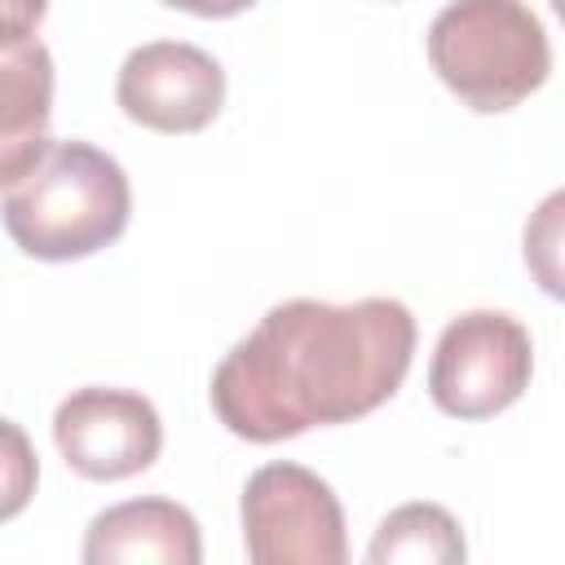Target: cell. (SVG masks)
Returning <instances> with one entry per match:
<instances>
[{
  "instance_id": "cell-11",
  "label": "cell",
  "mask_w": 565,
  "mask_h": 565,
  "mask_svg": "<svg viewBox=\"0 0 565 565\" xmlns=\"http://www.w3.org/2000/svg\"><path fill=\"white\" fill-rule=\"evenodd\" d=\"M521 256L539 291L552 300H565V185L552 190L525 221L521 234Z\"/></svg>"
},
{
  "instance_id": "cell-4",
  "label": "cell",
  "mask_w": 565,
  "mask_h": 565,
  "mask_svg": "<svg viewBox=\"0 0 565 565\" xmlns=\"http://www.w3.org/2000/svg\"><path fill=\"white\" fill-rule=\"evenodd\" d=\"M534 375V344L521 318L472 309L446 322L428 362V393L455 419H490L508 411Z\"/></svg>"
},
{
  "instance_id": "cell-2",
  "label": "cell",
  "mask_w": 565,
  "mask_h": 565,
  "mask_svg": "<svg viewBox=\"0 0 565 565\" xmlns=\"http://www.w3.org/2000/svg\"><path fill=\"white\" fill-rule=\"evenodd\" d=\"M132 190L106 150L49 141L26 177L4 185V230L35 260H84L128 230Z\"/></svg>"
},
{
  "instance_id": "cell-15",
  "label": "cell",
  "mask_w": 565,
  "mask_h": 565,
  "mask_svg": "<svg viewBox=\"0 0 565 565\" xmlns=\"http://www.w3.org/2000/svg\"><path fill=\"white\" fill-rule=\"evenodd\" d=\"M552 9H556V18L565 22V0H552Z\"/></svg>"
},
{
  "instance_id": "cell-10",
  "label": "cell",
  "mask_w": 565,
  "mask_h": 565,
  "mask_svg": "<svg viewBox=\"0 0 565 565\" xmlns=\"http://www.w3.org/2000/svg\"><path fill=\"white\" fill-rule=\"evenodd\" d=\"M463 556H468V547H463L459 521L437 503H402V508H393L380 521V530H375V539L366 547L371 565H393V561L455 565Z\"/></svg>"
},
{
  "instance_id": "cell-7",
  "label": "cell",
  "mask_w": 565,
  "mask_h": 565,
  "mask_svg": "<svg viewBox=\"0 0 565 565\" xmlns=\"http://www.w3.org/2000/svg\"><path fill=\"white\" fill-rule=\"evenodd\" d=\"M124 115L154 132H199L221 115L225 71L212 53L185 40H150L132 49L115 79Z\"/></svg>"
},
{
  "instance_id": "cell-8",
  "label": "cell",
  "mask_w": 565,
  "mask_h": 565,
  "mask_svg": "<svg viewBox=\"0 0 565 565\" xmlns=\"http://www.w3.org/2000/svg\"><path fill=\"white\" fill-rule=\"evenodd\" d=\"M79 556L88 565H199V521L172 499H128L97 512L84 530Z\"/></svg>"
},
{
  "instance_id": "cell-9",
  "label": "cell",
  "mask_w": 565,
  "mask_h": 565,
  "mask_svg": "<svg viewBox=\"0 0 565 565\" xmlns=\"http://www.w3.org/2000/svg\"><path fill=\"white\" fill-rule=\"evenodd\" d=\"M53 57L40 40L0 44V181L13 185L49 150Z\"/></svg>"
},
{
  "instance_id": "cell-12",
  "label": "cell",
  "mask_w": 565,
  "mask_h": 565,
  "mask_svg": "<svg viewBox=\"0 0 565 565\" xmlns=\"http://www.w3.org/2000/svg\"><path fill=\"white\" fill-rule=\"evenodd\" d=\"M49 0H4V40L0 44H18V40H31L40 18H44Z\"/></svg>"
},
{
  "instance_id": "cell-1",
  "label": "cell",
  "mask_w": 565,
  "mask_h": 565,
  "mask_svg": "<svg viewBox=\"0 0 565 565\" xmlns=\"http://www.w3.org/2000/svg\"><path fill=\"white\" fill-rule=\"evenodd\" d=\"M415 358V318L393 296L282 300L212 371L216 419L256 446L384 406Z\"/></svg>"
},
{
  "instance_id": "cell-13",
  "label": "cell",
  "mask_w": 565,
  "mask_h": 565,
  "mask_svg": "<svg viewBox=\"0 0 565 565\" xmlns=\"http://www.w3.org/2000/svg\"><path fill=\"white\" fill-rule=\"evenodd\" d=\"M4 437H9V446H13V477H9V503H4V516H13V512L22 508V499H26V481H18V468L26 463V441H22V433H18L13 424H4Z\"/></svg>"
},
{
  "instance_id": "cell-3",
  "label": "cell",
  "mask_w": 565,
  "mask_h": 565,
  "mask_svg": "<svg viewBox=\"0 0 565 565\" xmlns=\"http://www.w3.org/2000/svg\"><path fill=\"white\" fill-rule=\"evenodd\" d=\"M428 62L468 110L494 115L543 88L552 44L525 0H450L428 26Z\"/></svg>"
},
{
  "instance_id": "cell-5",
  "label": "cell",
  "mask_w": 565,
  "mask_h": 565,
  "mask_svg": "<svg viewBox=\"0 0 565 565\" xmlns=\"http://www.w3.org/2000/svg\"><path fill=\"white\" fill-rule=\"evenodd\" d=\"M243 547L256 565H344V512L335 490L300 463H265L243 486Z\"/></svg>"
},
{
  "instance_id": "cell-6",
  "label": "cell",
  "mask_w": 565,
  "mask_h": 565,
  "mask_svg": "<svg viewBox=\"0 0 565 565\" xmlns=\"http://www.w3.org/2000/svg\"><path fill=\"white\" fill-rule=\"evenodd\" d=\"M53 441L71 472L124 481L146 472L163 450V424L150 397L132 388H75L53 411Z\"/></svg>"
},
{
  "instance_id": "cell-14",
  "label": "cell",
  "mask_w": 565,
  "mask_h": 565,
  "mask_svg": "<svg viewBox=\"0 0 565 565\" xmlns=\"http://www.w3.org/2000/svg\"><path fill=\"white\" fill-rule=\"evenodd\" d=\"M163 4L185 9V13H194V18H234V13L252 9L256 0H163Z\"/></svg>"
}]
</instances>
